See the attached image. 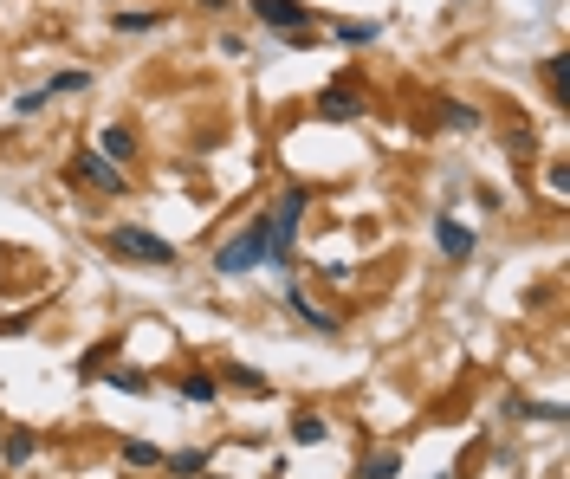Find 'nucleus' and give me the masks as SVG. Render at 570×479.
<instances>
[{
    "label": "nucleus",
    "mask_w": 570,
    "mask_h": 479,
    "mask_svg": "<svg viewBox=\"0 0 570 479\" xmlns=\"http://www.w3.org/2000/svg\"><path fill=\"white\" fill-rule=\"evenodd\" d=\"M305 208H311V188H305V182H285V188H279V201L260 214L266 266H292V253H298V227H305Z\"/></svg>",
    "instance_id": "obj_1"
},
{
    "label": "nucleus",
    "mask_w": 570,
    "mask_h": 479,
    "mask_svg": "<svg viewBox=\"0 0 570 479\" xmlns=\"http://www.w3.org/2000/svg\"><path fill=\"white\" fill-rule=\"evenodd\" d=\"M104 253L111 259H130V266H182V246L175 240H162V234H149V227L137 221H117V227H104Z\"/></svg>",
    "instance_id": "obj_2"
},
{
    "label": "nucleus",
    "mask_w": 570,
    "mask_h": 479,
    "mask_svg": "<svg viewBox=\"0 0 570 479\" xmlns=\"http://www.w3.org/2000/svg\"><path fill=\"white\" fill-rule=\"evenodd\" d=\"M260 266H266V234H260V214H253V221L214 253V272H221V279H240V272H260Z\"/></svg>",
    "instance_id": "obj_3"
},
{
    "label": "nucleus",
    "mask_w": 570,
    "mask_h": 479,
    "mask_svg": "<svg viewBox=\"0 0 570 479\" xmlns=\"http://www.w3.org/2000/svg\"><path fill=\"white\" fill-rule=\"evenodd\" d=\"M253 7V20L266 26V33H279V39H292V33H318V13L305 7V0H247Z\"/></svg>",
    "instance_id": "obj_4"
},
{
    "label": "nucleus",
    "mask_w": 570,
    "mask_h": 479,
    "mask_svg": "<svg viewBox=\"0 0 570 479\" xmlns=\"http://www.w3.org/2000/svg\"><path fill=\"white\" fill-rule=\"evenodd\" d=\"M72 175H78L85 188H98V195H130V175L117 169V162H104V156H98L91 143H85V149L72 156Z\"/></svg>",
    "instance_id": "obj_5"
},
{
    "label": "nucleus",
    "mask_w": 570,
    "mask_h": 479,
    "mask_svg": "<svg viewBox=\"0 0 570 479\" xmlns=\"http://www.w3.org/2000/svg\"><path fill=\"white\" fill-rule=\"evenodd\" d=\"M434 246H441L447 266H460V259H473V246H480V234H473L460 214H434Z\"/></svg>",
    "instance_id": "obj_6"
},
{
    "label": "nucleus",
    "mask_w": 570,
    "mask_h": 479,
    "mask_svg": "<svg viewBox=\"0 0 570 479\" xmlns=\"http://www.w3.org/2000/svg\"><path fill=\"white\" fill-rule=\"evenodd\" d=\"M91 149H98V156H104V162H117V169H124V162H137V149H143V136H137V130H130V123H124V117H111V123H104V130H98V143H91Z\"/></svg>",
    "instance_id": "obj_7"
},
{
    "label": "nucleus",
    "mask_w": 570,
    "mask_h": 479,
    "mask_svg": "<svg viewBox=\"0 0 570 479\" xmlns=\"http://www.w3.org/2000/svg\"><path fill=\"white\" fill-rule=\"evenodd\" d=\"M311 111H318L324 123H357V117H370V111H363V98H357V91H350V85H324Z\"/></svg>",
    "instance_id": "obj_8"
},
{
    "label": "nucleus",
    "mask_w": 570,
    "mask_h": 479,
    "mask_svg": "<svg viewBox=\"0 0 570 479\" xmlns=\"http://www.w3.org/2000/svg\"><path fill=\"white\" fill-rule=\"evenodd\" d=\"M175 395L195 402V408H214L221 402V376H214V369H182V376H175Z\"/></svg>",
    "instance_id": "obj_9"
},
{
    "label": "nucleus",
    "mask_w": 570,
    "mask_h": 479,
    "mask_svg": "<svg viewBox=\"0 0 570 479\" xmlns=\"http://www.w3.org/2000/svg\"><path fill=\"white\" fill-rule=\"evenodd\" d=\"M33 460H39V428H7L0 434V467L20 473V467H33Z\"/></svg>",
    "instance_id": "obj_10"
},
{
    "label": "nucleus",
    "mask_w": 570,
    "mask_h": 479,
    "mask_svg": "<svg viewBox=\"0 0 570 479\" xmlns=\"http://www.w3.org/2000/svg\"><path fill=\"white\" fill-rule=\"evenodd\" d=\"M285 434H292V447H318V441H331V421H324L318 408H298Z\"/></svg>",
    "instance_id": "obj_11"
},
{
    "label": "nucleus",
    "mask_w": 570,
    "mask_h": 479,
    "mask_svg": "<svg viewBox=\"0 0 570 479\" xmlns=\"http://www.w3.org/2000/svg\"><path fill=\"white\" fill-rule=\"evenodd\" d=\"M162 20H169V13H156V7H124V13H111V33H130V39H143V33H156Z\"/></svg>",
    "instance_id": "obj_12"
},
{
    "label": "nucleus",
    "mask_w": 570,
    "mask_h": 479,
    "mask_svg": "<svg viewBox=\"0 0 570 479\" xmlns=\"http://www.w3.org/2000/svg\"><path fill=\"white\" fill-rule=\"evenodd\" d=\"M285 305H292V318L305 324V331H337V318H331V311H324V305H311V298L298 292V285H292V292H285Z\"/></svg>",
    "instance_id": "obj_13"
},
{
    "label": "nucleus",
    "mask_w": 570,
    "mask_h": 479,
    "mask_svg": "<svg viewBox=\"0 0 570 479\" xmlns=\"http://www.w3.org/2000/svg\"><path fill=\"white\" fill-rule=\"evenodd\" d=\"M331 39L337 46H376V39H383V20H331Z\"/></svg>",
    "instance_id": "obj_14"
},
{
    "label": "nucleus",
    "mask_w": 570,
    "mask_h": 479,
    "mask_svg": "<svg viewBox=\"0 0 570 479\" xmlns=\"http://www.w3.org/2000/svg\"><path fill=\"white\" fill-rule=\"evenodd\" d=\"M234 382V389H247V395H273V376L266 369H253V363H227L221 369V389Z\"/></svg>",
    "instance_id": "obj_15"
},
{
    "label": "nucleus",
    "mask_w": 570,
    "mask_h": 479,
    "mask_svg": "<svg viewBox=\"0 0 570 479\" xmlns=\"http://www.w3.org/2000/svg\"><path fill=\"white\" fill-rule=\"evenodd\" d=\"M357 479H402V454H396V447L363 454V460H357Z\"/></svg>",
    "instance_id": "obj_16"
},
{
    "label": "nucleus",
    "mask_w": 570,
    "mask_h": 479,
    "mask_svg": "<svg viewBox=\"0 0 570 479\" xmlns=\"http://www.w3.org/2000/svg\"><path fill=\"white\" fill-rule=\"evenodd\" d=\"M208 467H214V460L201 454V447H182V454H162V473H175V479H201Z\"/></svg>",
    "instance_id": "obj_17"
},
{
    "label": "nucleus",
    "mask_w": 570,
    "mask_h": 479,
    "mask_svg": "<svg viewBox=\"0 0 570 479\" xmlns=\"http://www.w3.org/2000/svg\"><path fill=\"white\" fill-rule=\"evenodd\" d=\"M441 123H447V130H460V136H467V130H480V123H486V111H480V104H460V98H447V104H441Z\"/></svg>",
    "instance_id": "obj_18"
},
{
    "label": "nucleus",
    "mask_w": 570,
    "mask_h": 479,
    "mask_svg": "<svg viewBox=\"0 0 570 479\" xmlns=\"http://www.w3.org/2000/svg\"><path fill=\"white\" fill-rule=\"evenodd\" d=\"M117 454H124L130 473H156V467H162V447H156V441H124Z\"/></svg>",
    "instance_id": "obj_19"
},
{
    "label": "nucleus",
    "mask_w": 570,
    "mask_h": 479,
    "mask_svg": "<svg viewBox=\"0 0 570 479\" xmlns=\"http://www.w3.org/2000/svg\"><path fill=\"white\" fill-rule=\"evenodd\" d=\"M39 91H46V98H78V91H91V72H52Z\"/></svg>",
    "instance_id": "obj_20"
},
{
    "label": "nucleus",
    "mask_w": 570,
    "mask_h": 479,
    "mask_svg": "<svg viewBox=\"0 0 570 479\" xmlns=\"http://www.w3.org/2000/svg\"><path fill=\"white\" fill-rule=\"evenodd\" d=\"M98 382H111V389H124V395H156V382H149L143 369H130V363L111 369V376H98Z\"/></svg>",
    "instance_id": "obj_21"
},
{
    "label": "nucleus",
    "mask_w": 570,
    "mask_h": 479,
    "mask_svg": "<svg viewBox=\"0 0 570 479\" xmlns=\"http://www.w3.org/2000/svg\"><path fill=\"white\" fill-rule=\"evenodd\" d=\"M564 78H570V59H545V85H551L558 104H564Z\"/></svg>",
    "instance_id": "obj_22"
},
{
    "label": "nucleus",
    "mask_w": 570,
    "mask_h": 479,
    "mask_svg": "<svg viewBox=\"0 0 570 479\" xmlns=\"http://www.w3.org/2000/svg\"><path fill=\"white\" fill-rule=\"evenodd\" d=\"M39 104H52V98H46V91H20V98H13V111H20V117H33V111H39Z\"/></svg>",
    "instance_id": "obj_23"
},
{
    "label": "nucleus",
    "mask_w": 570,
    "mask_h": 479,
    "mask_svg": "<svg viewBox=\"0 0 570 479\" xmlns=\"http://www.w3.org/2000/svg\"><path fill=\"white\" fill-rule=\"evenodd\" d=\"M545 182H551V195H570V169H564V162H551Z\"/></svg>",
    "instance_id": "obj_24"
},
{
    "label": "nucleus",
    "mask_w": 570,
    "mask_h": 479,
    "mask_svg": "<svg viewBox=\"0 0 570 479\" xmlns=\"http://www.w3.org/2000/svg\"><path fill=\"white\" fill-rule=\"evenodd\" d=\"M195 7H201V13H227V7H234V0H195Z\"/></svg>",
    "instance_id": "obj_25"
},
{
    "label": "nucleus",
    "mask_w": 570,
    "mask_h": 479,
    "mask_svg": "<svg viewBox=\"0 0 570 479\" xmlns=\"http://www.w3.org/2000/svg\"><path fill=\"white\" fill-rule=\"evenodd\" d=\"M7 259H13V253H7V246H0V272H7Z\"/></svg>",
    "instance_id": "obj_26"
},
{
    "label": "nucleus",
    "mask_w": 570,
    "mask_h": 479,
    "mask_svg": "<svg viewBox=\"0 0 570 479\" xmlns=\"http://www.w3.org/2000/svg\"><path fill=\"white\" fill-rule=\"evenodd\" d=\"M201 479H221V473H214V467H208V473H201Z\"/></svg>",
    "instance_id": "obj_27"
}]
</instances>
